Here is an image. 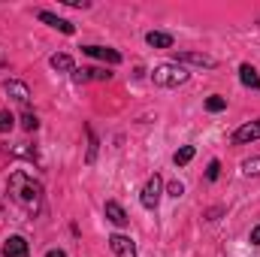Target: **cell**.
Listing matches in <instances>:
<instances>
[{"label": "cell", "mask_w": 260, "mask_h": 257, "mask_svg": "<svg viewBox=\"0 0 260 257\" xmlns=\"http://www.w3.org/2000/svg\"><path fill=\"white\" fill-rule=\"evenodd\" d=\"M9 197L24 209V212H40L43 209V185L34 182L27 173H12L9 176Z\"/></svg>", "instance_id": "cell-1"}, {"label": "cell", "mask_w": 260, "mask_h": 257, "mask_svg": "<svg viewBox=\"0 0 260 257\" xmlns=\"http://www.w3.org/2000/svg\"><path fill=\"white\" fill-rule=\"evenodd\" d=\"M151 79H154L157 88H179V85L188 82V70L182 64H160V67H154Z\"/></svg>", "instance_id": "cell-2"}, {"label": "cell", "mask_w": 260, "mask_h": 257, "mask_svg": "<svg viewBox=\"0 0 260 257\" xmlns=\"http://www.w3.org/2000/svg\"><path fill=\"white\" fill-rule=\"evenodd\" d=\"M160 188H164L160 176H151V179L145 182V188H142V197H139L145 209H157V203H160Z\"/></svg>", "instance_id": "cell-3"}, {"label": "cell", "mask_w": 260, "mask_h": 257, "mask_svg": "<svg viewBox=\"0 0 260 257\" xmlns=\"http://www.w3.org/2000/svg\"><path fill=\"white\" fill-rule=\"evenodd\" d=\"M109 248L115 251V257H136V245H133V239L124 236V233L109 236Z\"/></svg>", "instance_id": "cell-4"}, {"label": "cell", "mask_w": 260, "mask_h": 257, "mask_svg": "<svg viewBox=\"0 0 260 257\" xmlns=\"http://www.w3.org/2000/svg\"><path fill=\"white\" fill-rule=\"evenodd\" d=\"M88 58H100V61H106V64H121V55L115 52V49H103V46H85L82 49Z\"/></svg>", "instance_id": "cell-5"}, {"label": "cell", "mask_w": 260, "mask_h": 257, "mask_svg": "<svg viewBox=\"0 0 260 257\" xmlns=\"http://www.w3.org/2000/svg\"><path fill=\"white\" fill-rule=\"evenodd\" d=\"M27 254H30V248L21 236H9L3 242V257H27Z\"/></svg>", "instance_id": "cell-6"}, {"label": "cell", "mask_w": 260, "mask_h": 257, "mask_svg": "<svg viewBox=\"0 0 260 257\" xmlns=\"http://www.w3.org/2000/svg\"><path fill=\"white\" fill-rule=\"evenodd\" d=\"M254 139H260V121H248V124H242V127L233 133V142H236V145L254 142Z\"/></svg>", "instance_id": "cell-7"}, {"label": "cell", "mask_w": 260, "mask_h": 257, "mask_svg": "<svg viewBox=\"0 0 260 257\" xmlns=\"http://www.w3.org/2000/svg\"><path fill=\"white\" fill-rule=\"evenodd\" d=\"M37 18H40V21H46L49 27L61 30V34H76V27H73L70 21H64V18H58V15H52V12H46V9H43V12H37Z\"/></svg>", "instance_id": "cell-8"}, {"label": "cell", "mask_w": 260, "mask_h": 257, "mask_svg": "<svg viewBox=\"0 0 260 257\" xmlns=\"http://www.w3.org/2000/svg\"><path fill=\"white\" fill-rule=\"evenodd\" d=\"M106 218H109L112 224H118V227H124V224L130 221L127 212H124V209H121V206H118L115 200H109V203H106Z\"/></svg>", "instance_id": "cell-9"}, {"label": "cell", "mask_w": 260, "mask_h": 257, "mask_svg": "<svg viewBox=\"0 0 260 257\" xmlns=\"http://www.w3.org/2000/svg\"><path fill=\"white\" fill-rule=\"evenodd\" d=\"M239 79H242V85H248V88L260 91V76H257V70H254L251 64H242V67H239Z\"/></svg>", "instance_id": "cell-10"}, {"label": "cell", "mask_w": 260, "mask_h": 257, "mask_svg": "<svg viewBox=\"0 0 260 257\" xmlns=\"http://www.w3.org/2000/svg\"><path fill=\"white\" fill-rule=\"evenodd\" d=\"M76 82H94V79H109L112 73H103V70H94V67H85V70H73Z\"/></svg>", "instance_id": "cell-11"}, {"label": "cell", "mask_w": 260, "mask_h": 257, "mask_svg": "<svg viewBox=\"0 0 260 257\" xmlns=\"http://www.w3.org/2000/svg\"><path fill=\"white\" fill-rule=\"evenodd\" d=\"M179 61H188V64H197V67H215V58H209V55H197V52H182V55H176Z\"/></svg>", "instance_id": "cell-12"}, {"label": "cell", "mask_w": 260, "mask_h": 257, "mask_svg": "<svg viewBox=\"0 0 260 257\" xmlns=\"http://www.w3.org/2000/svg\"><path fill=\"white\" fill-rule=\"evenodd\" d=\"M145 40H148V46H154V49H170V46H173V37H170V34H160V30H151Z\"/></svg>", "instance_id": "cell-13"}, {"label": "cell", "mask_w": 260, "mask_h": 257, "mask_svg": "<svg viewBox=\"0 0 260 257\" xmlns=\"http://www.w3.org/2000/svg\"><path fill=\"white\" fill-rule=\"evenodd\" d=\"M6 91H9L18 103H27V97H30V94H27V88H24L21 82H6Z\"/></svg>", "instance_id": "cell-14"}, {"label": "cell", "mask_w": 260, "mask_h": 257, "mask_svg": "<svg viewBox=\"0 0 260 257\" xmlns=\"http://www.w3.org/2000/svg\"><path fill=\"white\" fill-rule=\"evenodd\" d=\"M173 160H176V167H185V164H191V160H194V145H185V148H179V151L173 154Z\"/></svg>", "instance_id": "cell-15"}, {"label": "cell", "mask_w": 260, "mask_h": 257, "mask_svg": "<svg viewBox=\"0 0 260 257\" xmlns=\"http://www.w3.org/2000/svg\"><path fill=\"white\" fill-rule=\"evenodd\" d=\"M242 173H245V176H260V157L242 160Z\"/></svg>", "instance_id": "cell-16"}, {"label": "cell", "mask_w": 260, "mask_h": 257, "mask_svg": "<svg viewBox=\"0 0 260 257\" xmlns=\"http://www.w3.org/2000/svg\"><path fill=\"white\" fill-rule=\"evenodd\" d=\"M52 67H55V70H73V58H70V55H52Z\"/></svg>", "instance_id": "cell-17"}, {"label": "cell", "mask_w": 260, "mask_h": 257, "mask_svg": "<svg viewBox=\"0 0 260 257\" xmlns=\"http://www.w3.org/2000/svg\"><path fill=\"white\" fill-rule=\"evenodd\" d=\"M224 106H227V100H224V97H218V94L206 100V109H209V112H221Z\"/></svg>", "instance_id": "cell-18"}, {"label": "cell", "mask_w": 260, "mask_h": 257, "mask_svg": "<svg viewBox=\"0 0 260 257\" xmlns=\"http://www.w3.org/2000/svg\"><path fill=\"white\" fill-rule=\"evenodd\" d=\"M12 121H15V118H12V112L0 109V133H6V130L12 127Z\"/></svg>", "instance_id": "cell-19"}, {"label": "cell", "mask_w": 260, "mask_h": 257, "mask_svg": "<svg viewBox=\"0 0 260 257\" xmlns=\"http://www.w3.org/2000/svg\"><path fill=\"white\" fill-rule=\"evenodd\" d=\"M218 173H221V164H218V160H212V164H209V170H206V179H209V182H215V179H218Z\"/></svg>", "instance_id": "cell-20"}, {"label": "cell", "mask_w": 260, "mask_h": 257, "mask_svg": "<svg viewBox=\"0 0 260 257\" xmlns=\"http://www.w3.org/2000/svg\"><path fill=\"white\" fill-rule=\"evenodd\" d=\"M21 124H24V130H37V115H30V112H24V118H21Z\"/></svg>", "instance_id": "cell-21"}, {"label": "cell", "mask_w": 260, "mask_h": 257, "mask_svg": "<svg viewBox=\"0 0 260 257\" xmlns=\"http://www.w3.org/2000/svg\"><path fill=\"white\" fill-rule=\"evenodd\" d=\"M170 194H173V197H182V194H185V185H182V182H170Z\"/></svg>", "instance_id": "cell-22"}, {"label": "cell", "mask_w": 260, "mask_h": 257, "mask_svg": "<svg viewBox=\"0 0 260 257\" xmlns=\"http://www.w3.org/2000/svg\"><path fill=\"white\" fill-rule=\"evenodd\" d=\"M251 242H254V245H260V224L251 230Z\"/></svg>", "instance_id": "cell-23"}, {"label": "cell", "mask_w": 260, "mask_h": 257, "mask_svg": "<svg viewBox=\"0 0 260 257\" xmlns=\"http://www.w3.org/2000/svg\"><path fill=\"white\" fill-rule=\"evenodd\" d=\"M46 257H67V254H64V251H58V248H55V251H49Z\"/></svg>", "instance_id": "cell-24"}]
</instances>
